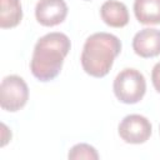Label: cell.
Instances as JSON below:
<instances>
[{"label": "cell", "instance_id": "obj_1", "mask_svg": "<svg viewBox=\"0 0 160 160\" xmlns=\"http://www.w3.org/2000/svg\"><path fill=\"white\" fill-rule=\"evenodd\" d=\"M70 48V39L64 32L54 31L41 36L34 46L30 60V70L34 78L42 82L54 80L60 74Z\"/></svg>", "mask_w": 160, "mask_h": 160}, {"label": "cell", "instance_id": "obj_2", "mask_svg": "<svg viewBox=\"0 0 160 160\" xmlns=\"http://www.w3.org/2000/svg\"><path fill=\"white\" fill-rule=\"evenodd\" d=\"M121 41L110 32H95L90 35L82 46L81 66L92 78H104L112 68L115 58L121 51Z\"/></svg>", "mask_w": 160, "mask_h": 160}, {"label": "cell", "instance_id": "obj_3", "mask_svg": "<svg viewBox=\"0 0 160 160\" xmlns=\"http://www.w3.org/2000/svg\"><path fill=\"white\" fill-rule=\"evenodd\" d=\"M112 90L120 102L129 105L136 104L146 92V80L139 70L126 68L116 75Z\"/></svg>", "mask_w": 160, "mask_h": 160}, {"label": "cell", "instance_id": "obj_4", "mask_svg": "<svg viewBox=\"0 0 160 160\" xmlns=\"http://www.w3.org/2000/svg\"><path fill=\"white\" fill-rule=\"evenodd\" d=\"M29 100V88L19 75H8L0 84V106L2 110L15 112L24 108Z\"/></svg>", "mask_w": 160, "mask_h": 160}, {"label": "cell", "instance_id": "obj_5", "mask_svg": "<svg viewBox=\"0 0 160 160\" xmlns=\"http://www.w3.org/2000/svg\"><path fill=\"white\" fill-rule=\"evenodd\" d=\"M119 136L126 144H144L146 142L152 132L151 122L148 118L140 114L126 115L118 126Z\"/></svg>", "mask_w": 160, "mask_h": 160}, {"label": "cell", "instance_id": "obj_6", "mask_svg": "<svg viewBox=\"0 0 160 160\" xmlns=\"http://www.w3.org/2000/svg\"><path fill=\"white\" fill-rule=\"evenodd\" d=\"M68 15L65 0H39L35 6V18L42 26L61 24Z\"/></svg>", "mask_w": 160, "mask_h": 160}, {"label": "cell", "instance_id": "obj_7", "mask_svg": "<svg viewBox=\"0 0 160 160\" xmlns=\"http://www.w3.org/2000/svg\"><path fill=\"white\" fill-rule=\"evenodd\" d=\"M132 50L144 59L160 55V30L145 28L138 31L132 39Z\"/></svg>", "mask_w": 160, "mask_h": 160}, {"label": "cell", "instance_id": "obj_8", "mask_svg": "<svg viewBox=\"0 0 160 160\" xmlns=\"http://www.w3.org/2000/svg\"><path fill=\"white\" fill-rule=\"evenodd\" d=\"M101 20L111 28H124L129 22V11L124 2L106 0L100 8Z\"/></svg>", "mask_w": 160, "mask_h": 160}, {"label": "cell", "instance_id": "obj_9", "mask_svg": "<svg viewBox=\"0 0 160 160\" xmlns=\"http://www.w3.org/2000/svg\"><path fill=\"white\" fill-rule=\"evenodd\" d=\"M134 14L140 24H160V0H135Z\"/></svg>", "mask_w": 160, "mask_h": 160}, {"label": "cell", "instance_id": "obj_10", "mask_svg": "<svg viewBox=\"0 0 160 160\" xmlns=\"http://www.w3.org/2000/svg\"><path fill=\"white\" fill-rule=\"evenodd\" d=\"M0 28L11 29L20 24L22 9L20 0H0Z\"/></svg>", "mask_w": 160, "mask_h": 160}, {"label": "cell", "instance_id": "obj_11", "mask_svg": "<svg viewBox=\"0 0 160 160\" xmlns=\"http://www.w3.org/2000/svg\"><path fill=\"white\" fill-rule=\"evenodd\" d=\"M68 158L71 160H79V159H88V160H98L99 154L96 149L89 144L81 142L74 145L68 154Z\"/></svg>", "mask_w": 160, "mask_h": 160}, {"label": "cell", "instance_id": "obj_12", "mask_svg": "<svg viewBox=\"0 0 160 160\" xmlns=\"http://www.w3.org/2000/svg\"><path fill=\"white\" fill-rule=\"evenodd\" d=\"M151 81L158 92H160V61L156 62L151 70Z\"/></svg>", "mask_w": 160, "mask_h": 160}, {"label": "cell", "instance_id": "obj_13", "mask_svg": "<svg viewBox=\"0 0 160 160\" xmlns=\"http://www.w3.org/2000/svg\"><path fill=\"white\" fill-rule=\"evenodd\" d=\"M85 1H91V0H85Z\"/></svg>", "mask_w": 160, "mask_h": 160}, {"label": "cell", "instance_id": "obj_14", "mask_svg": "<svg viewBox=\"0 0 160 160\" xmlns=\"http://www.w3.org/2000/svg\"><path fill=\"white\" fill-rule=\"evenodd\" d=\"M159 131H160V128H159Z\"/></svg>", "mask_w": 160, "mask_h": 160}]
</instances>
